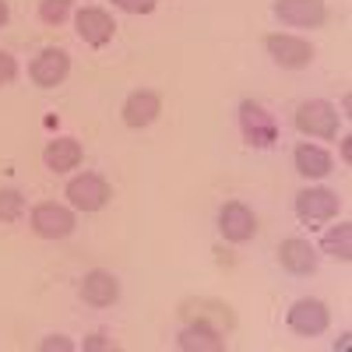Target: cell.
Returning <instances> with one entry per match:
<instances>
[{
  "label": "cell",
  "mask_w": 352,
  "mask_h": 352,
  "mask_svg": "<svg viewBox=\"0 0 352 352\" xmlns=\"http://www.w3.org/2000/svg\"><path fill=\"white\" fill-rule=\"evenodd\" d=\"M67 197H71V204L78 212H99L109 201V184L99 173H81L67 184Z\"/></svg>",
  "instance_id": "2"
},
{
  "label": "cell",
  "mask_w": 352,
  "mask_h": 352,
  "mask_svg": "<svg viewBox=\"0 0 352 352\" xmlns=\"http://www.w3.org/2000/svg\"><path fill=\"white\" fill-rule=\"evenodd\" d=\"M14 78H18V60H14L11 53L0 50V85H11Z\"/></svg>",
  "instance_id": "21"
},
{
  "label": "cell",
  "mask_w": 352,
  "mask_h": 352,
  "mask_svg": "<svg viewBox=\"0 0 352 352\" xmlns=\"http://www.w3.org/2000/svg\"><path fill=\"white\" fill-rule=\"evenodd\" d=\"M180 349H201V352H222L226 349V342L219 338V331L215 328H208V324H190V328H184L180 331Z\"/></svg>",
  "instance_id": "17"
},
{
  "label": "cell",
  "mask_w": 352,
  "mask_h": 352,
  "mask_svg": "<svg viewBox=\"0 0 352 352\" xmlns=\"http://www.w3.org/2000/svg\"><path fill=\"white\" fill-rule=\"evenodd\" d=\"M43 349H64V352H67V349H74V345L64 342V338H50V342H43Z\"/></svg>",
  "instance_id": "23"
},
{
  "label": "cell",
  "mask_w": 352,
  "mask_h": 352,
  "mask_svg": "<svg viewBox=\"0 0 352 352\" xmlns=\"http://www.w3.org/2000/svg\"><path fill=\"white\" fill-rule=\"evenodd\" d=\"M43 162L53 173H67V169H74L81 162V144L74 138H56V141H50L43 148Z\"/></svg>",
  "instance_id": "15"
},
{
  "label": "cell",
  "mask_w": 352,
  "mask_h": 352,
  "mask_svg": "<svg viewBox=\"0 0 352 352\" xmlns=\"http://www.w3.org/2000/svg\"><path fill=\"white\" fill-rule=\"evenodd\" d=\"M32 229L39 232L43 240H64L71 236L74 229V212L64 208V204H39V208H32Z\"/></svg>",
  "instance_id": "7"
},
{
  "label": "cell",
  "mask_w": 352,
  "mask_h": 352,
  "mask_svg": "<svg viewBox=\"0 0 352 352\" xmlns=\"http://www.w3.org/2000/svg\"><path fill=\"white\" fill-rule=\"evenodd\" d=\"M71 14V0H39V18L46 25H60Z\"/></svg>",
  "instance_id": "20"
},
{
  "label": "cell",
  "mask_w": 352,
  "mask_h": 352,
  "mask_svg": "<svg viewBox=\"0 0 352 352\" xmlns=\"http://www.w3.org/2000/svg\"><path fill=\"white\" fill-rule=\"evenodd\" d=\"M113 32H116V21H113L106 11L85 8V11L78 14V36H81V43H88V46H106V43L113 39Z\"/></svg>",
  "instance_id": "11"
},
{
  "label": "cell",
  "mask_w": 352,
  "mask_h": 352,
  "mask_svg": "<svg viewBox=\"0 0 352 352\" xmlns=\"http://www.w3.org/2000/svg\"><path fill=\"white\" fill-rule=\"evenodd\" d=\"M159 0H116V8H124L131 14H152Z\"/></svg>",
  "instance_id": "22"
},
{
  "label": "cell",
  "mask_w": 352,
  "mask_h": 352,
  "mask_svg": "<svg viewBox=\"0 0 352 352\" xmlns=\"http://www.w3.org/2000/svg\"><path fill=\"white\" fill-rule=\"evenodd\" d=\"M328 324H331V314H328V307L320 300H296L292 310H289V328L296 335H307V338L324 335Z\"/></svg>",
  "instance_id": "4"
},
{
  "label": "cell",
  "mask_w": 352,
  "mask_h": 352,
  "mask_svg": "<svg viewBox=\"0 0 352 352\" xmlns=\"http://www.w3.org/2000/svg\"><path fill=\"white\" fill-rule=\"evenodd\" d=\"M240 127H243L247 141L257 144V148H268V144H275V138H278V127L272 120V113L264 106H257V102H250V99L240 106Z\"/></svg>",
  "instance_id": "6"
},
{
  "label": "cell",
  "mask_w": 352,
  "mask_h": 352,
  "mask_svg": "<svg viewBox=\"0 0 352 352\" xmlns=\"http://www.w3.org/2000/svg\"><path fill=\"white\" fill-rule=\"evenodd\" d=\"M85 349H109V342H102V335H92L85 342Z\"/></svg>",
  "instance_id": "24"
},
{
  "label": "cell",
  "mask_w": 352,
  "mask_h": 352,
  "mask_svg": "<svg viewBox=\"0 0 352 352\" xmlns=\"http://www.w3.org/2000/svg\"><path fill=\"white\" fill-rule=\"evenodd\" d=\"M162 113V102L155 92H134L127 102H124V124L141 131V127H148L155 116Z\"/></svg>",
  "instance_id": "14"
},
{
  "label": "cell",
  "mask_w": 352,
  "mask_h": 352,
  "mask_svg": "<svg viewBox=\"0 0 352 352\" xmlns=\"http://www.w3.org/2000/svg\"><path fill=\"white\" fill-rule=\"evenodd\" d=\"M116 296H120V285L109 272H88L81 278V300L92 307H113Z\"/></svg>",
  "instance_id": "12"
},
{
  "label": "cell",
  "mask_w": 352,
  "mask_h": 352,
  "mask_svg": "<svg viewBox=\"0 0 352 352\" xmlns=\"http://www.w3.org/2000/svg\"><path fill=\"white\" fill-rule=\"evenodd\" d=\"M296 127L310 138H335L338 134V109L324 99H310L296 109Z\"/></svg>",
  "instance_id": "1"
},
{
  "label": "cell",
  "mask_w": 352,
  "mask_h": 352,
  "mask_svg": "<svg viewBox=\"0 0 352 352\" xmlns=\"http://www.w3.org/2000/svg\"><path fill=\"white\" fill-rule=\"evenodd\" d=\"M296 215L303 222H328L338 215V194L328 187H310L296 194Z\"/></svg>",
  "instance_id": "8"
},
{
  "label": "cell",
  "mask_w": 352,
  "mask_h": 352,
  "mask_svg": "<svg viewBox=\"0 0 352 352\" xmlns=\"http://www.w3.org/2000/svg\"><path fill=\"white\" fill-rule=\"evenodd\" d=\"M278 261H282V268L292 272V275H310L317 268V250L307 243V240H282L278 247Z\"/></svg>",
  "instance_id": "13"
},
{
  "label": "cell",
  "mask_w": 352,
  "mask_h": 352,
  "mask_svg": "<svg viewBox=\"0 0 352 352\" xmlns=\"http://www.w3.org/2000/svg\"><path fill=\"white\" fill-rule=\"evenodd\" d=\"M275 18L285 25H296V28H317L328 21V8L324 0H275Z\"/></svg>",
  "instance_id": "3"
},
{
  "label": "cell",
  "mask_w": 352,
  "mask_h": 352,
  "mask_svg": "<svg viewBox=\"0 0 352 352\" xmlns=\"http://www.w3.org/2000/svg\"><path fill=\"white\" fill-rule=\"evenodd\" d=\"M292 162H296V173L307 176V180H320V176L331 173V155L324 148H317V144H300L292 152Z\"/></svg>",
  "instance_id": "16"
},
{
  "label": "cell",
  "mask_w": 352,
  "mask_h": 352,
  "mask_svg": "<svg viewBox=\"0 0 352 352\" xmlns=\"http://www.w3.org/2000/svg\"><path fill=\"white\" fill-rule=\"evenodd\" d=\"M25 215V197L18 190H0V222H18Z\"/></svg>",
  "instance_id": "19"
},
{
  "label": "cell",
  "mask_w": 352,
  "mask_h": 352,
  "mask_svg": "<svg viewBox=\"0 0 352 352\" xmlns=\"http://www.w3.org/2000/svg\"><path fill=\"white\" fill-rule=\"evenodd\" d=\"M264 46H268V53L275 56V64H282L289 71H300L314 60V46L300 36H268Z\"/></svg>",
  "instance_id": "9"
},
{
  "label": "cell",
  "mask_w": 352,
  "mask_h": 352,
  "mask_svg": "<svg viewBox=\"0 0 352 352\" xmlns=\"http://www.w3.org/2000/svg\"><path fill=\"white\" fill-rule=\"evenodd\" d=\"M320 250L331 254L335 261H352V229L342 222V226H335L331 232H324V240H320Z\"/></svg>",
  "instance_id": "18"
},
{
  "label": "cell",
  "mask_w": 352,
  "mask_h": 352,
  "mask_svg": "<svg viewBox=\"0 0 352 352\" xmlns=\"http://www.w3.org/2000/svg\"><path fill=\"white\" fill-rule=\"evenodd\" d=\"M8 18H11V11H8V4H4V0H0V28L8 25Z\"/></svg>",
  "instance_id": "25"
},
{
  "label": "cell",
  "mask_w": 352,
  "mask_h": 352,
  "mask_svg": "<svg viewBox=\"0 0 352 352\" xmlns=\"http://www.w3.org/2000/svg\"><path fill=\"white\" fill-rule=\"evenodd\" d=\"M67 71H71V56L64 50L50 46V50H43L32 60V71H28V74H32V81L39 88H53V85H60L67 78Z\"/></svg>",
  "instance_id": "10"
},
{
  "label": "cell",
  "mask_w": 352,
  "mask_h": 352,
  "mask_svg": "<svg viewBox=\"0 0 352 352\" xmlns=\"http://www.w3.org/2000/svg\"><path fill=\"white\" fill-rule=\"evenodd\" d=\"M219 232L229 243H247L257 232V219H254V212L247 208L243 201H229V204H222V212H219Z\"/></svg>",
  "instance_id": "5"
}]
</instances>
